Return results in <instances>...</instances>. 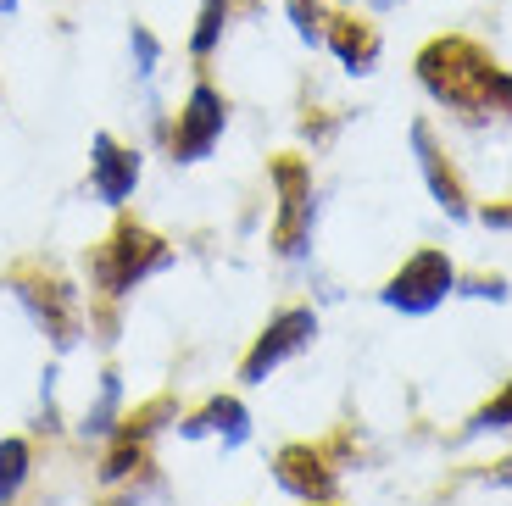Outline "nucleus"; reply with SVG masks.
I'll return each mask as SVG.
<instances>
[{"label": "nucleus", "mask_w": 512, "mask_h": 506, "mask_svg": "<svg viewBox=\"0 0 512 506\" xmlns=\"http://www.w3.org/2000/svg\"><path fill=\"white\" fill-rule=\"evenodd\" d=\"M418 84L429 89V101H440L446 112L474 117V123H485V117H512V73L462 34H446V39H429V45H423L418 51Z\"/></svg>", "instance_id": "nucleus-1"}, {"label": "nucleus", "mask_w": 512, "mask_h": 506, "mask_svg": "<svg viewBox=\"0 0 512 506\" xmlns=\"http://www.w3.org/2000/svg\"><path fill=\"white\" fill-rule=\"evenodd\" d=\"M167 267H173V245H167L162 234H151L145 223L123 217V223L95 245L90 279H95V290H101V295L123 301V295H134L140 284H151L156 273H167Z\"/></svg>", "instance_id": "nucleus-2"}, {"label": "nucleus", "mask_w": 512, "mask_h": 506, "mask_svg": "<svg viewBox=\"0 0 512 506\" xmlns=\"http://www.w3.org/2000/svg\"><path fill=\"white\" fill-rule=\"evenodd\" d=\"M6 290H12V301L23 306L28 323H34L56 351H73L78 334H84V312H78V290H73V284L51 279V273H12Z\"/></svg>", "instance_id": "nucleus-3"}, {"label": "nucleus", "mask_w": 512, "mask_h": 506, "mask_svg": "<svg viewBox=\"0 0 512 506\" xmlns=\"http://www.w3.org/2000/svg\"><path fill=\"white\" fill-rule=\"evenodd\" d=\"M446 295H457V267H451L446 251L423 245V251H412L407 262L384 279L379 301L390 306V312H401V317H429Z\"/></svg>", "instance_id": "nucleus-4"}, {"label": "nucleus", "mask_w": 512, "mask_h": 506, "mask_svg": "<svg viewBox=\"0 0 512 506\" xmlns=\"http://www.w3.org/2000/svg\"><path fill=\"white\" fill-rule=\"evenodd\" d=\"M223 128H229V101H223V89L212 78H195L190 95L179 106V123L167 128V156L179 167L190 162H206V156L218 151Z\"/></svg>", "instance_id": "nucleus-5"}, {"label": "nucleus", "mask_w": 512, "mask_h": 506, "mask_svg": "<svg viewBox=\"0 0 512 506\" xmlns=\"http://www.w3.org/2000/svg\"><path fill=\"white\" fill-rule=\"evenodd\" d=\"M273 190H279L273 251H279L284 262H295V256H307L312 217H318V206H312V167L301 162V156H273Z\"/></svg>", "instance_id": "nucleus-6"}, {"label": "nucleus", "mask_w": 512, "mask_h": 506, "mask_svg": "<svg viewBox=\"0 0 512 506\" xmlns=\"http://www.w3.org/2000/svg\"><path fill=\"white\" fill-rule=\"evenodd\" d=\"M312 340H318V312L312 306H284L279 317H268V329L251 340V351L240 362V384H268V373L295 362Z\"/></svg>", "instance_id": "nucleus-7"}, {"label": "nucleus", "mask_w": 512, "mask_h": 506, "mask_svg": "<svg viewBox=\"0 0 512 506\" xmlns=\"http://www.w3.org/2000/svg\"><path fill=\"white\" fill-rule=\"evenodd\" d=\"M140 173H145V156L134 151V145H123L117 134H106V128L90 140V195L101 206L123 212V206L134 201V190H140Z\"/></svg>", "instance_id": "nucleus-8"}, {"label": "nucleus", "mask_w": 512, "mask_h": 506, "mask_svg": "<svg viewBox=\"0 0 512 506\" xmlns=\"http://www.w3.org/2000/svg\"><path fill=\"white\" fill-rule=\"evenodd\" d=\"M412 156H418V173H423V184H429V195H435L440 212H446L451 223H468V217H474L468 190H462L457 167L446 162V151L435 145V128L429 123H412Z\"/></svg>", "instance_id": "nucleus-9"}, {"label": "nucleus", "mask_w": 512, "mask_h": 506, "mask_svg": "<svg viewBox=\"0 0 512 506\" xmlns=\"http://www.w3.org/2000/svg\"><path fill=\"white\" fill-rule=\"evenodd\" d=\"M273 479H279L284 495H295L301 506L312 501H334V468L323 462V451H312V445H284L279 456H273Z\"/></svg>", "instance_id": "nucleus-10"}, {"label": "nucleus", "mask_w": 512, "mask_h": 506, "mask_svg": "<svg viewBox=\"0 0 512 506\" xmlns=\"http://www.w3.org/2000/svg\"><path fill=\"white\" fill-rule=\"evenodd\" d=\"M173 429H179V440H223V451H240L251 440V412L240 395H212L201 412L179 418Z\"/></svg>", "instance_id": "nucleus-11"}, {"label": "nucleus", "mask_w": 512, "mask_h": 506, "mask_svg": "<svg viewBox=\"0 0 512 506\" xmlns=\"http://www.w3.org/2000/svg\"><path fill=\"white\" fill-rule=\"evenodd\" d=\"M323 45H329L334 56H340V67L346 73H373L379 67V28L373 23H362V17H323Z\"/></svg>", "instance_id": "nucleus-12"}, {"label": "nucleus", "mask_w": 512, "mask_h": 506, "mask_svg": "<svg viewBox=\"0 0 512 506\" xmlns=\"http://www.w3.org/2000/svg\"><path fill=\"white\" fill-rule=\"evenodd\" d=\"M117 423H123V373H117V367H106V373H101V395L84 406L78 434H84V440H112Z\"/></svg>", "instance_id": "nucleus-13"}, {"label": "nucleus", "mask_w": 512, "mask_h": 506, "mask_svg": "<svg viewBox=\"0 0 512 506\" xmlns=\"http://www.w3.org/2000/svg\"><path fill=\"white\" fill-rule=\"evenodd\" d=\"M28 479H34V445L23 434H6L0 440V506H17Z\"/></svg>", "instance_id": "nucleus-14"}, {"label": "nucleus", "mask_w": 512, "mask_h": 506, "mask_svg": "<svg viewBox=\"0 0 512 506\" xmlns=\"http://www.w3.org/2000/svg\"><path fill=\"white\" fill-rule=\"evenodd\" d=\"M151 440H134V434H112V451L101 456V484L106 490H117L123 479H134V473H145V462H151V451H145Z\"/></svg>", "instance_id": "nucleus-15"}, {"label": "nucleus", "mask_w": 512, "mask_h": 506, "mask_svg": "<svg viewBox=\"0 0 512 506\" xmlns=\"http://www.w3.org/2000/svg\"><path fill=\"white\" fill-rule=\"evenodd\" d=\"M229 12H234V0H201L195 28H190V56L195 62H206V56L223 45V34H229Z\"/></svg>", "instance_id": "nucleus-16"}, {"label": "nucleus", "mask_w": 512, "mask_h": 506, "mask_svg": "<svg viewBox=\"0 0 512 506\" xmlns=\"http://www.w3.org/2000/svg\"><path fill=\"white\" fill-rule=\"evenodd\" d=\"M128 56H134V78H156V67H162V39L145 23H128Z\"/></svg>", "instance_id": "nucleus-17"}, {"label": "nucleus", "mask_w": 512, "mask_h": 506, "mask_svg": "<svg viewBox=\"0 0 512 506\" xmlns=\"http://www.w3.org/2000/svg\"><path fill=\"white\" fill-rule=\"evenodd\" d=\"M284 12H290L301 45H323V0H284Z\"/></svg>", "instance_id": "nucleus-18"}, {"label": "nucleus", "mask_w": 512, "mask_h": 506, "mask_svg": "<svg viewBox=\"0 0 512 506\" xmlns=\"http://www.w3.org/2000/svg\"><path fill=\"white\" fill-rule=\"evenodd\" d=\"M474 434H496V429H512V384L501 395H490L485 406L474 412V423H468Z\"/></svg>", "instance_id": "nucleus-19"}, {"label": "nucleus", "mask_w": 512, "mask_h": 506, "mask_svg": "<svg viewBox=\"0 0 512 506\" xmlns=\"http://www.w3.org/2000/svg\"><path fill=\"white\" fill-rule=\"evenodd\" d=\"M462 295H474V301H507V279L496 273H474V279H457Z\"/></svg>", "instance_id": "nucleus-20"}, {"label": "nucleus", "mask_w": 512, "mask_h": 506, "mask_svg": "<svg viewBox=\"0 0 512 506\" xmlns=\"http://www.w3.org/2000/svg\"><path fill=\"white\" fill-rule=\"evenodd\" d=\"M479 223L485 228H512V201H490L485 212H479Z\"/></svg>", "instance_id": "nucleus-21"}, {"label": "nucleus", "mask_w": 512, "mask_h": 506, "mask_svg": "<svg viewBox=\"0 0 512 506\" xmlns=\"http://www.w3.org/2000/svg\"><path fill=\"white\" fill-rule=\"evenodd\" d=\"M101 506H145V495L140 490H117V495H106Z\"/></svg>", "instance_id": "nucleus-22"}, {"label": "nucleus", "mask_w": 512, "mask_h": 506, "mask_svg": "<svg viewBox=\"0 0 512 506\" xmlns=\"http://www.w3.org/2000/svg\"><path fill=\"white\" fill-rule=\"evenodd\" d=\"M507 484H512V456H507V462H501L496 473H490V490H507Z\"/></svg>", "instance_id": "nucleus-23"}, {"label": "nucleus", "mask_w": 512, "mask_h": 506, "mask_svg": "<svg viewBox=\"0 0 512 506\" xmlns=\"http://www.w3.org/2000/svg\"><path fill=\"white\" fill-rule=\"evenodd\" d=\"M0 17H17V0H0Z\"/></svg>", "instance_id": "nucleus-24"}, {"label": "nucleus", "mask_w": 512, "mask_h": 506, "mask_svg": "<svg viewBox=\"0 0 512 506\" xmlns=\"http://www.w3.org/2000/svg\"><path fill=\"white\" fill-rule=\"evenodd\" d=\"M312 506H334V501H312Z\"/></svg>", "instance_id": "nucleus-25"}, {"label": "nucleus", "mask_w": 512, "mask_h": 506, "mask_svg": "<svg viewBox=\"0 0 512 506\" xmlns=\"http://www.w3.org/2000/svg\"><path fill=\"white\" fill-rule=\"evenodd\" d=\"M390 6H396V0H390Z\"/></svg>", "instance_id": "nucleus-26"}]
</instances>
